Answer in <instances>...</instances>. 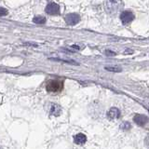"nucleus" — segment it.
Returning a JSON list of instances; mask_svg holds the SVG:
<instances>
[{
	"label": "nucleus",
	"mask_w": 149,
	"mask_h": 149,
	"mask_svg": "<svg viewBox=\"0 0 149 149\" xmlns=\"http://www.w3.org/2000/svg\"><path fill=\"white\" fill-rule=\"evenodd\" d=\"M124 8V3L122 0H105L104 9L106 13L110 15H116L119 13Z\"/></svg>",
	"instance_id": "f257e3e1"
},
{
	"label": "nucleus",
	"mask_w": 149,
	"mask_h": 149,
	"mask_svg": "<svg viewBox=\"0 0 149 149\" xmlns=\"http://www.w3.org/2000/svg\"><path fill=\"white\" fill-rule=\"evenodd\" d=\"M63 83L60 80H49L46 85V90L49 92H59L63 90Z\"/></svg>",
	"instance_id": "f03ea898"
},
{
	"label": "nucleus",
	"mask_w": 149,
	"mask_h": 149,
	"mask_svg": "<svg viewBox=\"0 0 149 149\" xmlns=\"http://www.w3.org/2000/svg\"><path fill=\"white\" fill-rule=\"evenodd\" d=\"M134 20V14L130 10H124L120 14V21L123 24H129Z\"/></svg>",
	"instance_id": "7ed1b4c3"
},
{
	"label": "nucleus",
	"mask_w": 149,
	"mask_h": 149,
	"mask_svg": "<svg viewBox=\"0 0 149 149\" xmlns=\"http://www.w3.org/2000/svg\"><path fill=\"white\" fill-rule=\"evenodd\" d=\"M64 21L68 25H76L80 22V16L77 13H70L64 17Z\"/></svg>",
	"instance_id": "20e7f679"
},
{
	"label": "nucleus",
	"mask_w": 149,
	"mask_h": 149,
	"mask_svg": "<svg viewBox=\"0 0 149 149\" xmlns=\"http://www.w3.org/2000/svg\"><path fill=\"white\" fill-rule=\"evenodd\" d=\"M45 10L47 14H49V15H58L60 13V6L58 4L51 2L47 5Z\"/></svg>",
	"instance_id": "39448f33"
},
{
	"label": "nucleus",
	"mask_w": 149,
	"mask_h": 149,
	"mask_svg": "<svg viewBox=\"0 0 149 149\" xmlns=\"http://www.w3.org/2000/svg\"><path fill=\"white\" fill-rule=\"evenodd\" d=\"M49 113L51 115V116H58L61 115L62 113V107H61L59 104H53V102H51V104H49Z\"/></svg>",
	"instance_id": "423d86ee"
},
{
	"label": "nucleus",
	"mask_w": 149,
	"mask_h": 149,
	"mask_svg": "<svg viewBox=\"0 0 149 149\" xmlns=\"http://www.w3.org/2000/svg\"><path fill=\"white\" fill-rule=\"evenodd\" d=\"M107 118L109 119H116L120 118V111L116 107H112V108L107 112Z\"/></svg>",
	"instance_id": "0eeeda50"
},
{
	"label": "nucleus",
	"mask_w": 149,
	"mask_h": 149,
	"mask_svg": "<svg viewBox=\"0 0 149 149\" xmlns=\"http://www.w3.org/2000/svg\"><path fill=\"white\" fill-rule=\"evenodd\" d=\"M133 119L135 121V123L138 124L139 126H144L148 121L147 116L144 115H136L134 116Z\"/></svg>",
	"instance_id": "6e6552de"
},
{
	"label": "nucleus",
	"mask_w": 149,
	"mask_h": 149,
	"mask_svg": "<svg viewBox=\"0 0 149 149\" xmlns=\"http://www.w3.org/2000/svg\"><path fill=\"white\" fill-rule=\"evenodd\" d=\"M74 142L77 144H83L87 142V137L85 134L83 133H78L74 137Z\"/></svg>",
	"instance_id": "1a4fd4ad"
},
{
	"label": "nucleus",
	"mask_w": 149,
	"mask_h": 149,
	"mask_svg": "<svg viewBox=\"0 0 149 149\" xmlns=\"http://www.w3.org/2000/svg\"><path fill=\"white\" fill-rule=\"evenodd\" d=\"M33 21H34L35 23H40V24H43V23L46 22V18L43 16H36Z\"/></svg>",
	"instance_id": "9d476101"
},
{
	"label": "nucleus",
	"mask_w": 149,
	"mask_h": 149,
	"mask_svg": "<svg viewBox=\"0 0 149 149\" xmlns=\"http://www.w3.org/2000/svg\"><path fill=\"white\" fill-rule=\"evenodd\" d=\"M106 70H108V71H111V72H121V68H119L118 66H106L105 67Z\"/></svg>",
	"instance_id": "9b49d317"
},
{
	"label": "nucleus",
	"mask_w": 149,
	"mask_h": 149,
	"mask_svg": "<svg viewBox=\"0 0 149 149\" xmlns=\"http://www.w3.org/2000/svg\"><path fill=\"white\" fill-rule=\"evenodd\" d=\"M130 124L129 122H123L122 124L120 125V129L122 130H129L130 129Z\"/></svg>",
	"instance_id": "f8f14e48"
},
{
	"label": "nucleus",
	"mask_w": 149,
	"mask_h": 149,
	"mask_svg": "<svg viewBox=\"0 0 149 149\" xmlns=\"http://www.w3.org/2000/svg\"><path fill=\"white\" fill-rule=\"evenodd\" d=\"M8 14V9L0 7V16H6Z\"/></svg>",
	"instance_id": "ddd939ff"
},
{
	"label": "nucleus",
	"mask_w": 149,
	"mask_h": 149,
	"mask_svg": "<svg viewBox=\"0 0 149 149\" xmlns=\"http://www.w3.org/2000/svg\"><path fill=\"white\" fill-rule=\"evenodd\" d=\"M105 54L107 55V56H115L116 53V52H114V51H112V50H105Z\"/></svg>",
	"instance_id": "4468645a"
}]
</instances>
